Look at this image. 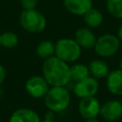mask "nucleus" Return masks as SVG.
<instances>
[{
    "instance_id": "nucleus-23",
    "label": "nucleus",
    "mask_w": 122,
    "mask_h": 122,
    "mask_svg": "<svg viewBox=\"0 0 122 122\" xmlns=\"http://www.w3.org/2000/svg\"><path fill=\"white\" fill-rule=\"evenodd\" d=\"M85 122H99V121L97 119H95V118H91V119H86Z\"/></svg>"
},
{
    "instance_id": "nucleus-21",
    "label": "nucleus",
    "mask_w": 122,
    "mask_h": 122,
    "mask_svg": "<svg viewBox=\"0 0 122 122\" xmlns=\"http://www.w3.org/2000/svg\"><path fill=\"white\" fill-rule=\"evenodd\" d=\"M6 76H7V71H6V69L3 65L0 64V85L3 84V82L5 81L6 79Z\"/></svg>"
},
{
    "instance_id": "nucleus-8",
    "label": "nucleus",
    "mask_w": 122,
    "mask_h": 122,
    "mask_svg": "<svg viewBox=\"0 0 122 122\" xmlns=\"http://www.w3.org/2000/svg\"><path fill=\"white\" fill-rule=\"evenodd\" d=\"M78 112L80 115L85 119L95 118L100 112L99 101L94 96L81 98L78 104Z\"/></svg>"
},
{
    "instance_id": "nucleus-24",
    "label": "nucleus",
    "mask_w": 122,
    "mask_h": 122,
    "mask_svg": "<svg viewBox=\"0 0 122 122\" xmlns=\"http://www.w3.org/2000/svg\"><path fill=\"white\" fill-rule=\"evenodd\" d=\"M41 122H54V121H53L52 119H48V118H47V119H45L44 121H41Z\"/></svg>"
},
{
    "instance_id": "nucleus-26",
    "label": "nucleus",
    "mask_w": 122,
    "mask_h": 122,
    "mask_svg": "<svg viewBox=\"0 0 122 122\" xmlns=\"http://www.w3.org/2000/svg\"><path fill=\"white\" fill-rule=\"evenodd\" d=\"M0 47H1V34H0Z\"/></svg>"
},
{
    "instance_id": "nucleus-12",
    "label": "nucleus",
    "mask_w": 122,
    "mask_h": 122,
    "mask_svg": "<svg viewBox=\"0 0 122 122\" xmlns=\"http://www.w3.org/2000/svg\"><path fill=\"white\" fill-rule=\"evenodd\" d=\"M74 40L84 49H92L94 47L96 38L93 32L87 28H80L74 33Z\"/></svg>"
},
{
    "instance_id": "nucleus-5",
    "label": "nucleus",
    "mask_w": 122,
    "mask_h": 122,
    "mask_svg": "<svg viewBox=\"0 0 122 122\" xmlns=\"http://www.w3.org/2000/svg\"><path fill=\"white\" fill-rule=\"evenodd\" d=\"M119 38L112 34H104L96 39L94 45L95 52L102 57H110L115 54L119 49Z\"/></svg>"
},
{
    "instance_id": "nucleus-9",
    "label": "nucleus",
    "mask_w": 122,
    "mask_h": 122,
    "mask_svg": "<svg viewBox=\"0 0 122 122\" xmlns=\"http://www.w3.org/2000/svg\"><path fill=\"white\" fill-rule=\"evenodd\" d=\"M99 113L107 121L117 120L122 115V105L116 100L107 101L100 107Z\"/></svg>"
},
{
    "instance_id": "nucleus-6",
    "label": "nucleus",
    "mask_w": 122,
    "mask_h": 122,
    "mask_svg": "<svg viewBox=\"0 0 122 122\" xmlns=\"http://www.w3.org/2000/svg\"><path fill=\"white\" fill-rule=\"evenodd\" d=\"M25 89L28 94L31 97L44 98L50 89V85L43 75H33L26 81Z\"/></svg>"
},
{
    "instance_id": "nucleus-18",
    "label": "nucleus",
    "mask_w": 122,
    "mask_h": 122,
    "mask_svg": "<svg viewBox=\"0 0 122 122\" xmlns=\"http://www.w3.org/2000/svg\"><path fill=\"white\" fill-rule=\"evenodd\" d=\"M18 44V36L13 31H5L1 33V46L6 49H13Z\"/></svg>"
},
{
    "instance_id": "nucleus-20",
    "label": "nucleus",
    "mask_w": 122,
    "mask_h": 122,
    "mask_svg": "<svg viewBox=\"0 0 122 122\" xmlns=\"http://www.w3.org/2000/svg\"><path fill=\"white\" fill-rule=\"evenodd\" d=\"M20 3L24 10H34L37 6L38 0H20Z\"/></svg>"
},
{
    "instance_id": "nucleus-25",
    "label": "nucleus",
    "mask_w": 122,
    "mask_h": 122,
    "mask_svg": "<svg viewBox=\"0 0 122 122\" xmlns=\"http://www.w3.org/2000/svg\"><path fill=\"white\" fill-rule=\"evenodd\" d=\"M120 68H121V70H122V59H121V61H120Z\"/></svg>"
},
{
    "instance_id": "nucleus-2",
    "label": "nucleus",
    "mask_w": 122,
    "mask_h": 122,
    "mask_svg": "<svg viewBox=\"0 0 122 122\" xmlns=\"http://www.w3.org/2000/svg\"><path fill=\"white\" fill-rule=\"evenodd\" d=\"M71 102V94L65 86H53L44 96L45 106L52 112L65 111Z\"/></svg>"
},
{
    "instance_id": "nucleus-13",
    "label": "nucleus",
    "mask_w": 122,
    "mask_h": 122,
    "mask_svg": "<svg viewBox=\"0 0 122 122\" xmlns=\"http://www.w3.org/2000/svg\"><path fill=\"white\" fill-rule=\"evenodd\" d=\"M108 90L116 95H122V70H115L108 73Z\"/></svg>"
},
{
    "instance_id": "nucleus-19",
    "label": "nucleus",
    "mask_w": 122,
    "mask_h": 122,
    "mask_svg": "<svg viewBox=\"0 0 122 122\" xmlns=\"http://www.w3.org/2000/svg\"><path fill=\"white\" fill-rule=\"evenodd\" d=\"M108 11L116 18H122V0H107Z\"/></svg>"
},
{
    "instance_id": "nucleus-16",
    "label": "nucleus",
    "mask_w": 122,
    "mask_h": 122,
    "mask_svg": "<svg viewBox=\"0 0 122 122\" xmlns=\"http://www.w3.org/2000/svg\"><path fill=\"white\" fill-rule=\"evenodd\" d=\"M83 16L86 25L91 28H97L103 22V15L97 9L91 8Z\"/></svg>"
},
{
    "instance_id": "nucleus-22",
    "label": "nucleus",
    "mask_w": 122,
    "mask_h": 122,
    "mask_svg": "<svg viewBox=\"0 0 122 122\" xmlns=\"http://www.w3.org/2000/svg\"><path fill=\"white\" fill-rule=\"evenodd\" d=\"M117 36H118L119 40L122 41V25L119 27V29H118V30H117Z\"/></svg>"
},
{
    "instance_id": "nucleus-10",
    "label": "nucleus",
    "mask_w": 122,
    "mask_h": 122,
    "mask_svg": "<svg viewBox=\"0 0 122 122\" xmlns=\"http://www.w3.org/2000/svg\"><path fill=\"white\" fill-rule=\"evenodd\" d=\"M92 6V0H64L65 9L74 15H84Z\"/></svg>"
},
{
    "instance_id": "nucleus-11",
    "label": "nucleus",
    "mask_w": 122,
    "mask_h": 122,
    "mask_svg": "<svg viewBox=\"0 0 122 122\" xmlns=\"http://www.w3.org/2000/svg\"><path fill=\"white\" fill-rule=\"evenodd\" d=\"M9 122H41V120L35 111L28 108H20L11 113Z\"/></svg>"
},
{
    "instance_id": "nucleus-14",
    "label": "nucleus",
    "mask_w": 122,
    "mask_h": 122,
    "mask_svg": "<svg viewBox=\"0 0 122 122\" xmlns=\"http://www.w3.org/2000/svg\"><path fill=\"white\" fill-rule=\"evenodd\" d=\"M88 68H89L90 73H92L94 78H103L107 76L109 73L108 65L103 60H100V59L92 60L89 64Z\"/></svg>"
},
{
    "instance_id": "nucleus-17",
    "label": "nucleus",
    "mask_w": 122,
    "mask_h": 122,
    "mask_svg": "<svg viewBox=\"0 0 122 122\" xmlns=\"http://www.w3.org/2000/svg\"><path fill=\"white\" fill-rule=\"evenodd\" d=\"M90 74L89 68L83 64H74L70 67V75H71V81L78 82L86 77H88Z\"/></svg>"
},
{
    "instance_id": "nucleus-7",
    "label": "nucleus",
    "mask_w": 122,
    "mask_h": 122,
    "mask_svg": "<svg viewBox=\"0 0 122 122\" xmlns=\"http://www.w3.org/2000/svg\"><path fill=\"white\" fill-rule=\"evenodd\" d=\"M98 91V82L94 77H86L78 82H75L73 86V92L77 97L84 98L93 96Z\"/></svg>"
},
{
    "instance_id": "nucleus-15",
    "label": "nucleus",
    "mask_w": 122,
    "mask_h": 122,
    "mask_svg": "<svg viewBox=\"0 0 122 122\" xmlns=\"http://www.w3.org/2000/svg\"><path fill=\"white\" fill-rule=\"evenodd\" d=\"M55 44L51 40H43L41 41L35 50L36 55L41 59H47L52 55H54Z\"/></svg>"
},
{
    "instance_id": "nucleus-1",
    "label": "nucleus",
    "mask_w": 122,
    "mask_h": 122,
    "mask_svg": "<svg viewBox=\"0 0 122 122\" xmlns=\"http://www.w3.org/2000/svg\"><path fill=\"white\" fill-rule=\"evenodd\" d=\"M42 73L50 86H66L71 82L70 66L68 63L52 55L44 60Z\"/></svg>"
},
{
    "instance_id": "nucleus-4",
    "label": "nucleus",
    "mask_w": 122,
    "mask_h": 122,
    "mask_svg": "<svg viewBox=\"0 0 122 122\" xmlns=\"http://www.w3.org/2000/svg\"><path fill=\"white\" fill-rule=\"evenodd\" d=\"M55 56L66 63L76 61L81 54V47L74 39L61 38L55 43Z\"/></svg>"
},
{
    "instance_id": "nucleus-3",
    "label": "nucleus",
    "mask_w": 122,
    "mask_h": 122,
    "mask_svg": "<svg viewBox=\"0 0 122 122\" xmlns=\"http://www.w3.org/2000/svg\"><path fill=\"white\" fill-rule=\"evenodd\" d=\"M19 23L23 30L30 33L42 32L47 26V19L43 13L34 10H24L19 16Z\"/></svg>"
}]
</instances>
